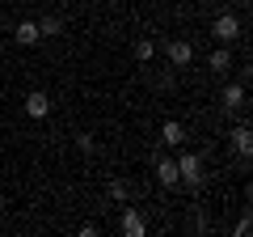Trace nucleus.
Segmentation results:
<instances>
[{
    "instance_id": "8",
    "label": "nucleus",
    "mask_w": 253,
    "mask_h": 237,
    "mask_svg": "<svg viewBox=\"0 0 253 237\" xmlns=\"http://www.w3.org/2000/svg\"><path fill=\"white\" fill-rule=\"evenodd\" d=\"M161 144H186V127L177 118H165L161 123Z\"/></svg>"
},
{
    "instance_id": "15",
    "label": "nucleus",
    "mask_w": 253,
    "mask_h": 237,
    "mask_svg": "<svg viewBox=\"0 0 253 237\" xmlns=\"http://www.w3.org/2000/svg\"><path fill=\"white\" fill-rule=\"evenodd\" d=\"M110 195L114 199H126V182H110Z\"/></svg>"
},
{
    "instance_id": "2",
    "label": "nucleus",
    "mask_w": 253,
    "mask_h": 237,
    "mask_svg": "<svg viewBox=\"0 0 253 237\" xmlns=\"http://www.w3.org/2000/svg\"><path fill=\"white\" fill-rule=\"evenodd\" d=\"M211 38H215V43H232V38H241V21H236L232 13H219V17L211 21Z\"/></svg>"
},
{
    "instance_id": "7",
    "label": "nucleus",
    "mask_w": 253,
    "mask_h": 237,
    "mask_svg": "<svg viewBox=\"0 0 253 237\" xmlns=\"http://www.w3.org/2000/svg\"><path fill=\"white\" fill-rule=\"evenodd\" d=\"M207 68L211 72H232V51H228V43H219L215 51L207 55Z\"/></svg>"
},
{
    "instance_id": "14",
    "label": "nucleus",
    "mask_w": 253,
    "mask_h": 237,
    "mask_svg": "<svg viewBox=\"0 0 253 237\" xmlns=\"http://www.w3.org/2000/svg\"><path fill=\"white\" fill-rule=\"evenodd\" d=\"M76 144H81V153H97V140H93V136H81Z\"/></svg>"
},
{
    "instance_id": "11",
    "label": "nucleus",
    "mask_w": 253,
    "mask_h": 237,
    "mask_svg": "<svg viewBox=\"0 0 253 237\" xmlns=\"http://www.w3.org/2000/svg\"><path fill=\"white\" fill-rule=\"evenodd\" d=\"M219 102H224L228 110H241V106H245V85H224V93H219Z\"/></svg>"
},
{
    "instance_id": "9",
    "label": "nucleus",
    "mask_w": 253,
    "mask_h": 237,
    "mask_svg": "<svg viewBox=\"0 0 253 237\" xmlns=\"http://www.w3.org/2000/svg\"><path fill=\"white\" fill-rule=\"evenodd\" d=\"M13 38H17L21 47H38V43H42V34H38V21H21V26L13 30Z\"/></svg>"
},
{
    "instance_id": "6",
    "label": "nucleus",
    "mask_w": 253,
    "mask_h": 237,
    "mask_svg": "<svg viewBox=\"0 0 253 237\" xmlns=\"http://www.w3.org/2000/svg\"><path fill=\"white\" fill-rule=\"evenodd\" d=\"M228 140H232V148H236L241 157L253 153V131H249V123H236V127L228 131Z\"/></svg>"
},
{
    "instance_id": "5",
    "label": "nucleus",
    "mask_w": 253,
    "mask_h": 237,
    "mask_svg": "<svg viewBox=\"0 0 253 237\" xmlns=\"http://www.w3.org/2000/svg\"><path fill=\"white\" fill-rule=\"evenodd\" d=\"M118 229H123L126 237H144V233H148V220L139 216L135 208H126V212H123V220H118Z\"/></svg>"
},
{
    "instance_id": "1",
    "label": "nucleus",
    "mask_w": 253,
    "mask_h": 237,
    "mask_svg": "<svg viewBox=\"0 0 253 237\" xmlns=\"http://www.w3.org/2000/svg\"><path fill=\"white\" fill-rule=\"evenodd\" d=\"M177 178L190 186V191H199V186H203V161L194 153H181L177 157Z\"/></svg>"
},
{
    "instance_id": "4",
    "label": "nucleus",
    "mask_w": 253,
    "mask_h": 237,
    "mask_svg": "<svg viewBox=\"0 0 253 237\" xmlns=\"http://www.w3.org/2000/svg\"><path fill=\"white\" fill-rule=\"evenodd\" d=\"M51 115V98L42 89H30L26 93V118H46Z\"/></svg>"
},
{
    "instance_id": "13",
    "label": "nucleus",
    "mask_w": 253,
    "mask_h": 237,
    "mask_svg": "<svg viewBox=\"0 0 253 237\" xmlns=\"http://www.w3.org/2000/svg\"><path fill=\"white\" fill-rule=\"evenodd\" d=\"M59 30H63V21H59V17H42V21H38V34H42V38H55Z\"/></svg>"
},
{
    "instance_id": "10",
    "label": "nucleus",
    "mask_w": 253,
    "mask_h": 237,
    "mask_svg": "<svg viewBox=\"0 0 253 237\" xmlns=\"http://www.w3.org/2000/svg\"><path fill=\"white\" fill-rule=\"evenodd\" d=\"M156 178H161V186H177L181 182V178H177V161L161 157V161H156Z\"/></svg>"
},
{
    "instance_id": "12",
    "label": "nucleus",
    "mask_w": 253,
    "mask_h": 237,
    "mask_svg": "<svg viewBox=\"0 0 253 237\" xmlns=\"http://www.w3.org/2000/svg\"><path fill=\"white\" fill-rule=\"evenodd\" d=\"M152 55H156V43H152V38H139V43H135V59H139V64H148Z\"/></svg>"
},
{
    "instance_id": "3",
    "label": "nucleus",
    "mask_w": 253,
    "mask_h": 237,
    "mask_svg": "<svg viewBox=\"0 0 253 237\" xmlns=\"http://www.w3.org/2000/svg\"><path fill=\"white\" fill-rule=\"evenodd\" d=\"M165 51H169V64L173 68H190V64H194V43H190V38H173Z\"/></svg>"
}]
</instances>
